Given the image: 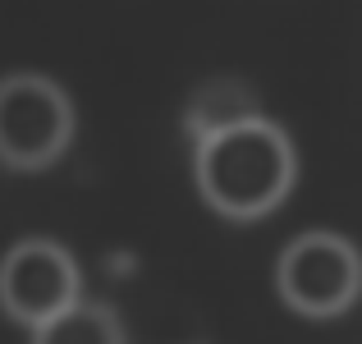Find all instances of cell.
<instances>
[{"label":"cell","mask_w":362,"mask_h":344,"mask_svg":"<svg viewBox=\"0 0 362 344\" xmlns=\"http://www.w3.org/2000/svg\"><path fill=\"white\" fill-rule=\"evenodd\" d=\"M275 294L303 321H339L362 299V253L339 229H303L275 257Z\"/></svg>","instance_id":"cell-3"},{"label":"cell","mask_w":362,"mask_h":344,"mask_svg":"<svg viewBox=\"0 0 362 344\" xmlns=\"http://www.w3.org/2000/svg\"><path fill=\"white\" fill-rule=\"evenodd\" d=\"M193 184L221 221L257 225L280 212L298 188V147L280 124L257 115L197 142Z\"/></svg>","instance_id":"cell-1"},{"label":"cell","mask_w":362,"mask_h":344,"mask_svg":"<svg viewBox=\"0 0 362 344\" xmlns=\"http://www.w3.org/2000/svg\"><path fill=\"white\" fill-rule=\"evenodd\" d=\"M83 303V266L60 239L18 234L0 253V317L37 331Z\"/></svg>","instance_id":"cell-4"},{"label":"cell","mask_w":362,"mask_h":344,"mask_svg":"<svg viewBox=\"0 0 362 344\" xmlns=\"http://www.w3.org/2000/svg\"><path fill=\"white\" fill-rule=\"evenodd\" d=\"M28 344H124V326L106 303H74L55 321L28 331Z\"/></svg>","instance_id":"cell-6"},{"label":"cell","mask_w":362,"mask_h":344,"mask_svg":"<svg viewBox=\"0 0 362 344\" xmlns=\"http://www.w3.org/2000/svg\"><path fill=\"white\" fill-rule=\"evenodd\" d=\"M78 133L74 97L42 69L0 74V170L42 175L69 151Z\"/></svg>","instance_id":"cell-2"},{"label":"cell","mask_w":362,"mask_h":344,"mask_svg":"<svg viewBox=\"0 0 362 344\" xmlns=\"http://www.w3.org/2000/svg\"><path fill=\"white\" fill-rule=\"evenodd\" d=\"M257 92L239 79H206L193 97L184 101V129L193 142L216 138V133L234 129L243 120H257Z\"/></svg>","instance_id":"cell-5"}]
</instances>
